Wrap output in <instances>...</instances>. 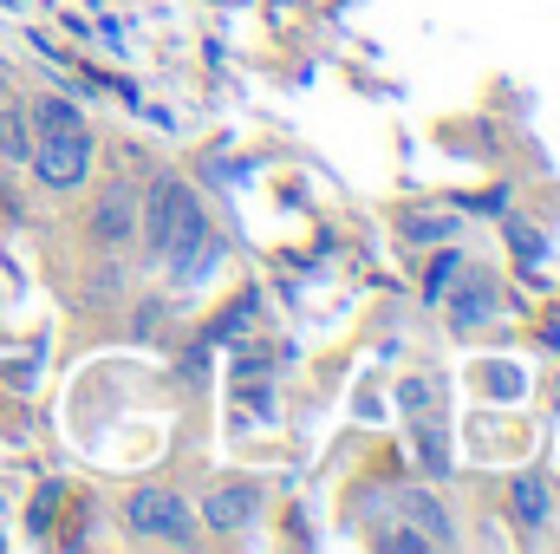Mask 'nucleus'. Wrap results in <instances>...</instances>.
Returning <instances> with one entry per match:
<instances>
[{"mask_svg": "<svg viewBox=\"0 0 560 554\" xmlns=\"http://www.w3.org/2000/svg\"><path fill=\"white\" fill-rule=\"evenodd\" d=\"M138 222H143V235H150V249H156V255H163L183 280H196L202 268H209L215 235H209V216H202V203H196V189H189V183H176V176L150 183Z\"/></svg>", "mask_w": 560, "mask_h": 554, "instance_id": "obj_1", "label": "nucleus"}, {"mask_svg": "<svg viewBox=\"0 0 560 554\" xmlns=\"http://www.w3.org/2000/svg\"><path fill=\"white\" fill-rule=\"evenodd\" d=\"M33 176L46 183V189H79L85 176H92V131L79 125V131H33Z\"/></svg>", "mask_w": 560, "mask_h": 554, "instance_id": "obj_2", "label": "nucleus"}, {"mask_svg": "<svg viewBox=\"0 0 560 554\" xmlns=\"http://www.w3.org/2000/svg\"><path fill=\"white\" fill-rule=\"evenodd\" d=\"M125 522H131V535H143V542H176V549L196 535V509L176 489H138L125 503Z\"/></svg>", "mask_w": 560, "mask_h": 554, "instance_id": "obj_3", "label": "nucleus"}, {"mask_svg": "<svg viewBox=\"0 0 560 554\" xmlns=\"http://www.w3.org/2000/svg\"><path fill=\"white\" fill-rule=\"evenodd\" d=\"M138 209L143 196L131 183H118V189H105V203H98V216H92V235L105 242V249H118V242H131L138 235Z\"/></svg>", "mask_w": 560, "mask_h": 554, "instance_id": "obj_4", "label": "nucleus"}, {"mask_svg": "<svg viewBox=\"0 0 560 554\" xmlns=\"http://www.w3.org/2000/svg\"><path fill=\"white\" fill-rule=\"evenodd\" d=\"M261 516V489L255 483H229V489H215L209 503H202V522L215 529V535H229V529H248Z\"/></svg>", "mask_w": 560, "mask_h": 554, "instance_id": "obj_5", "label": "nucleus"}, {"mask_svg": "<svg viewBox=\"0 0 560 554\" xmlns=\"http://www.w3.org/2000/svg\"><path fill=\"white\" fill-rule=\"evenodd\" d=\"M398 509L418 522V529L430 535V542H436V549H450V542H456V529H450V509H443L430 489H398Z\"/></svg>", "mask_w": 560, "mask_h": 554, "instance_id": "obj_6", "label": "nucleus"}, {"mask_svg": "<svg viewBox=\"0 0 560 554\" xmlns=\"http://www.w3.org/2000/svg\"><path fill=\"white\" fill-rule=\"evenodd\" d=\"M509 509H515V522L535 535V529H548V516H555V496H548V483H541V476H515V489H509Z\"/></svg>", "mask_w": 560, "mask_h": 554, "instance_id": "obj_7", "label": "nucleus"}, {"mask_svg": "<svg viewBox=\"0 0 560 554\" xmlns=\"http://www.w3.org/2000/svg\"><path fill=\"white\" fill-rule=\"evenodd\" d=\"M489 307H495V287H489V280H469V287L450 300V320H456V326H476V320H489Z\"/></svg>", "mask_w": 560, "mask_h": 554, "instance_id": "obj_8", "label": "nucleus"}, {"mask_svg": "<svg viewBox=\"0 0 560 554\" xmlns=\"http://www.w3.org/2000/svg\"><path fill=\"white\" fill-rule=\"evenodd\" d=\"M79 125H85V112L72 99H39L33 105V131H79Z\"/></svg>", "mask_w": 560, "mask_h": 554, "instance_id": "obj_9", "label": "nucleus"}, {"mask_svg": "<svg viewBox=\"0 0 560 554\" xmlns=\"http://www.w3.org/2000/svg\"><path fill=\"white\" fill-rule=\"evenodd\" d=\"M0 150H7L13 163H26V157H33V125H26L13 105H0Z\"/></svg>", "mask_w": 560, "mask_h": 554, "instance_id": "obj_10", "label": "nucleus"}, {"mask_svg": "<svg viewBox=\"0 0 560 554\" xmlns=\"http://www.w3.org/2000/svg\"><path fill=\"white\" fill-rule=\"evenodd\" d=\"M456 275H463V255H450V249H443V255L430 262V275H423V300L436 307V300H443V293L456 287Z\"/></svg>", "mask_w": 560, "mask_h": 554, "instance_id": "obj_11", "label": "nucleus"}, {"mask_svg": "<svg viewBox=\"0 0 560 554\" xmlns=\"http://www.w3.org/2000/svg\"><path fill=\"white\" fill-rule=\"evenodd\" d=\"M385 549H392V554H423V549H436V542H430L423 529H392V535H385Z\"/></svg>", "mask_w": 560, "mask_h": 554, "instance_id": "obj_12", "label": "nucleus"}, {"mask_svg": "<svg viewBox=\"0 0 560 554\" xmlns=\"http://www.w3.org/2000/svg\"><path fill=\"white\" fill-rule=\"evenodd\" d=\"M398 405H405V412H423V405H430V385H423V379H405V385H398Z\"/></svg>", "mask_w": 560, "mask_h": 554, "instance_id": "obj_13", "label": "nucleus"}, {"mask_svg": "<svg viewBox=\"0 0 560 554\" xmlns=\"http://www.w3.org/2000/svg\"><path fill=\"white\" fill-rule=\"evenodd\" d=\"M489 392H495V399H515V392H522V372L495 366V372H489Z\"/></svg>", "mask_w": 560, "mask_h": 554, "instance_id": "obj_14", "label": "nucleus"}, {"mask_svg": "<svg viewBox=\"0 0 560 554\" xmlns=\"http://www.w3.org/2000/svg\"><path fill=\"white\" fill-rule=\"evenodd\" d=\"M0 105H13V99H7V72H0Z\"/></svg>", "mask_w": 560, "mask_h": 554, "instance_id": "obj_15", "label": "nucleus"}, {"mask_svg": "<svg viewBox=\"0 0 560 554\" xmlns=\"http://www.w3.org/2000/svg\"><path fill=\"white\" fill-rule=\"evenodd\" d=\"M7 7H20V0H7Z\"/></svg>", "mask_w": 560, "mask_h": 554, "instance_id": "obj_16", "label": "nucleus"}]
</instances>
